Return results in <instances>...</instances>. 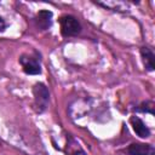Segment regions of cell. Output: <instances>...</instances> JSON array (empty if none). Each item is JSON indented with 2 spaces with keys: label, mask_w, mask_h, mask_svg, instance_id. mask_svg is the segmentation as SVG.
Segmentation results:
<instances>
[{
  "label": "cell",
  "mask_w": 155,
  "mask_h": 155,
  "mask_svg": "<svg viewBox=\"0 0 155 155\" xmlns=\"http://www.w3.org/2000/svg\"><path fill=\"white\" fill-rule=\"evenodd\" d=\"M140 56H142V61H143L145 69L148 71H153L154 70V58H155L153 50L148 46H143V47H140Z\"/></svg>",
  "instance_id": "52a82bcc"
},
{
  "label": "cell",
  "mask_w": 155,
  "mask_h": 155,
  "mask_svg": "<svg viewBox=\"0 0 155 155\" xmlns=\"http://www.w3.org/2000/svg\"><path fill=\"white\" fill-rule=\"evenodd\" d=\"M5 28H6V23H5V21L0 17V31H4Z\"/></svg>",
  "instance_id": "30bf717a"
},
{
  "label": "cell",
  "mask_w": 155,
  "mask_h": 155,
  "mask_svg": "<svg viewBox=\"0 0 155 155\" xmlns=\"http://www.w3.org/2000/svg\"><path fill=\"white\" fill-rule=\"evenodd\" d=\"M125 153L128 155H155V149L151 144L132 143L125 149Z\"/></svg>",
  "instance_id": "277c9868"
},
{
  "label": "cell",
  "mask_w": 155,
  "mask_h": 155,
  "mask_svg": "<svg viewBox=\"0 0 155 155\" xmlns=\"http://www.w3.org/2000/svg\"><path fill=\"white\" fill-rule=\"evenodd\" d=\"M59 25H61V34L64 38L69 36H75L81 31V24L78 21L76 17L71 15H64L59 19Z\"/></svg>",
  "instance_id": "7a4b0ae2"
},
{
  "label": "cell",
  "mask_w": 155,
  "mask_h": 155,
  "mask_svg": "<svg viewBox=\"0 0 155 155\" xmlns=\"http://www.w3.org/2000/svg\"><path fill=\"white\" fill-rule=\"evenodd\" d=\"M34 22H35V24L39 29L47 30L52 25V12L48 11V10L39 11L34 17Z\"/></svg>",
  "instance_id": "5b68a950"
},
{
  "label": "cell",
  "mask_w": 155,
  "mask_h": 155,
  "mask_svg": "<svg viewBox=\"0 0 155 155\" xmlns=\"http://www.w3.org/2000/svg\"><path fill=\"white\" fill-rule=\"evenodd\" d=\"M130 124L133 128V131L136 132L137 136H139L140 138H148L150 136V130L149 127L138 117V116H131L130 117Z\"/></svg>",
  "instance_id": "8992f818"
},
{
  "label": "cell",
  "mask_w": 155,
  "mask_h": 155,
  "mask_svg": "<svg viewBox=\"0 0 155 155\" xmlns=\"http://www.w3.org/2000/svg\"><path fill=\"white\" fill-rule=\"evenodd\" d=\"M33 96H34V109L36 113H44L50 102V92L45 84L38 82L33 86Z\"/></svg>",
  "instance_id": "6da1fadb"
},
{
  "label": "cell",
  "mask_w": 155,
  "mask_h": 155,
  "mask_svg": "<svg viewBox=\"0 0 155 155\" xmlns=\"http://www.w3.org/2000/svg\"><path fill=\"white\" fill-rule=\"evenodd\" d=\"M67 155H87V153H86L85 150H82L80 147H78V148L70 149V150L67 153Z\"/></svg>",
  "instance_id": "9c48e42d"
},
{
  "label": "cell",
  "mask_w": 155,
  "mask_h": 155,
  "mask_svg": "<svg viewBox=\"0 0 155 155\" xmlns=\"http://www.w3.org/2000/svg\"><path fill=\"white\" fill-rule=\"evenodd\" d=\"M139 111L142 113H149V114H154V103L150 102V101H147V102H143L139 108H138Z\"/></svg>",
  "instance_id": "ba28073f"
},
{
  "label": "cell",
  "mask_w": 155,
  "mask_h": 155,
  "mask_svg": "<svg viewBox=\"0 0 155 155\" xmlns=\"http://www.w3.org/2000/svg\"><path fill=\"white\" fill-rule=\"evenodd\" d=\"M19 64L22 65V70L28 75H38L41 73L40 59L36 56L24 53L19 57Z\"/></svg>",
  "instance_id": "3957f363"
}]
</instances>
